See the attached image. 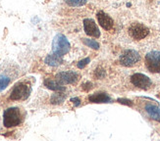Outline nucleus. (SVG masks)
I'll use <instances>...</instances> for the list:
<instances>
[{"label":"nucleus","mask_w":160,"mask_h":141,"mask_svg":"<svg viewBox=\"0 0 160 141\" xmlns=\"http://www.w3.org/2000/svg\"><path fill=\"white\" fill-rule=\"evenodd\" d=\"M61 63H62V57L55 54H50L45 58V64H47L48 66L56 67L59 66Z\"/></svg>","instance_id":"14"},{"label":"nucleus","mask_w":160,"mask_h":141,"mask_svg":"<svg viewBox=\"0 0 160 141\" xmlns=\"http://www.w3.org/2000/svg\"><path fill=\"white\" fill-rule=\"evenodd\" d=\"M24 114L18 107H11L4 111L3 124L5 128H14L23 123Z\"/></svg>","instance_id":"1"},{"label":"nucleus","mask_w":160,"mask_h":141,"mask_svg":"<svg viewBox=\"0 0 160 141\" xmlns=\"http://www.w3.org/2000/svg\"><path fill=\"white\" fill-rule=\"evenodd\" d=\"M10 83V79L8 76H0V92L5 89Z\"/></svg>","instance_id":"18"},{"label":"nucleus","mask_w":160,"mask_h":141,"mask_svg":"<svg viewBox=\"0 0 160 141\" xmlns=\"http://www.w3.org/2000/svg\"><path fill=\"white\" fill-rule=\"evenodd\" d=\"M94 76L96 79H103L105 76V70L101 68H97L94 72Z\"/></svg>","instance_id":"19"},{"label":"nucleus","mask_w":160,"mask_h":141,"mask_svg":"<svg viewBox=\"0 0 160 141\" xmlns=\"http://www.w3.org/2000/svg\"><path fill=\"white\" fill-rule=\"evenodd\" d=\"M88 2V0H65V3L71 7H81Z\"/></svg>","instance_id":"16"},{"label":"nucleus","mask_w":160,"mask_h":141,"mask_svg":"<svg viewBox=\"0 0 160 141\" xmlns=\"http://www.w3.org/2000/svg\"><path fill=\"white\" fill-rule=\"evenodd\" d=\"M56 79L60 83L72 84L79 80V75L75 72H61L56 75Z\"/></svg>","instance_id":"9"},{"label":"nucleus","mask_w":160,"mask_h":141,"mask_svg":"<svg viewBox=\"0 0 160 141\" xmlns=\"http://www.w3.org/2000/svg\"><path fill=\"white\" fill-rule=\"evenodd\" d=\"M83 27H85V32L88 35L92 37H99L100 32L98 27L96 26L95 22L92 19H85L83 20Z\"/></svg>","instance_id":"8"},{"label":"nucleus","mask_w":160,"mask_h":141,"mask_svg":"<svg viewBox=\"0 0 160 141\" xmlns=\"http://www.w3.org/2000/svg\"><path fill=\"white\" fill-rule=\"evenodd\" d=\"M88 100L92 103H108L111 101L110 97L103 92H99V93H94L92 95H90L88 97Z\"/></svg>","instance_id":"11"},{"label":"nucleus","mask_w":160,"mask_h":141,"mask_svg":"<svg viewBox=\"0 0 160 141\" xmlns=\"http://www.w3.org/2000/svg\"><path fill=\"white\" fill-rule=\"evenodd\" d=\"M145 111H147V113L151 119L160 122V109L157 106L152 105V104H147V106H145Z\"/></svg>","instance_id":"12"},{"label":"nucleus","mask_w":160,"mask_h":141,"mask_svg":"<svg viewBox=\"0 0 160 141\" xmlns=\"http://www.w3.org/2000/svg\"><path fill=\"white\" fill-rule=\"evenodd\" d=\"M32 92V86L30 83L27 81H21L18 82L15 86L13 87L11 94H10V99L14 101H22L26 100L28 97L30 96Z\"/></svg>","instance_id":"2"},{"label":"nucleus","mask_w":160,"mask_h":141,"mask_svg":"<svg viewBox=\"0 0 160 141\" xmlns=\"http://www.w3.org/2000/svg\"><path fill=\"white\" fill-rule=\"evenodd\" d=\"M97 21H98V24L101 27H103L105 31H110L114 26V22L113 20L111 19L110 16H108L107 14H105L104 12L100 11L97 13Z\"/></svg>","instance_id":"10"},{"label":"nucleus","mask_w":160,"mask_h":141,"mask_svg":"<svg viewBox=\"0 0 160 141\" xmlns=\"http://www.w3.org/2000/svg\"><path fill=\"white\" fill-rule=\"evenodd\" d=\"M82 42L83 44L87 45L88 47L89 48H92V49H95V50H97V49H99L100 45L97 41L93 40V39H89V38H83L82 39Z\"/></svg>","instance_id":"15"},{"label":"nucleus","mask_w":160,"mask_h":141,"mask_svg":"<svg viewBox=\"0 0 160 141\" xmlns=\"http://www.w3.org/2000/svg\"><path fill=\"white\" fill-rule=\"evenodd\" d=\"M118 101H119L120 103L122 104H126L128 106H132V102L130 100H126V99H118Z\"/></svg>","instance_id":"22"},{"label":"nucleus","mask_w":160,"mask_h":141,"mask_svg":"<svg viewBox=\"0 0 160 141\" xmlns=\"http://www.w3.org/2000/svg\"><path fill=\"white\" fill-rule=\"evenodd\" d=\"M70 50V43L65 35L58 33L55 35L52 42V54H55L57 56H64Z\"/></svg>","instance_id":"3"},{"label":"nucleus","mask_w":160,"mask_h":141,"mask_svg":"<svg viewBox=\"0 0 160 141\" xmlns=\"http://www.w3.org/2000/svg\"><path fill=\"white\" fill-rule=\"evenodd\" d=\"M129 33L136 40H141L148 36L149 30L142 24H133L129 27Z\"/></svg>","instance_id":"6"},{"label":"nucleus","mask_w":160,"mask_h":141,"mask_svg":"<svg viewBox=\"0 0 160 141\" xmlns=\"http://www.w3.org/2000/svg\"><path fill=\"white\" fill-rule=\"evenodd\" d=\"M44 85L54 91H64L65 87L62 85L58 80H44Z\"/></svg>","instance_id":"13"},{"label":"nucleus","mask_w":160,"mask_h":141,"mask_svg":"<svg viewBox=\"0 0 160 141\" xmlns=\"http://www.w3.org/2000/svg\"><path fill=\"white\" fill-rule=\"evenodd\" d=\"M145 66L151 73H160V52L151 51L145 55Z\"/></svg>","instance_id":"4"},{"label":"nucleus","mask_w":160,"mask_h":141,"mask_svg":"<svg viewBox=\"0 0 160 141\" xmlns=\"http://www.w3.org/2000/svg\"><path fill=\"white\" fill-rule=\"evenodd\" d=\"M71 101H72L76 106H79V105H80V99H79V98H72Z\"/></svg>","instance_id":"23"},{"label":"nucleus","mask_w":160,"mask_h":141,"mask_svg":"<svg viewBox=\"0 0 160 141\" xmlns=\"http://www.w3.org/2000/svg\"><path fill=\"white\" fill-rule=\"evenodd\" d=\"M141 56L135 50H126L120 56V63L121 65L125 67H132L136 65L140 61Z\"/></svg>","instance_id":"5"},{"label":"nucleus","mask_w":160,"mask_h":141,"mask_svg":"<svg viewBox=\"0 0 160 141\" xmlns=\"http://www.w3.org/2000/svg\"><path fill=\"white\" fill-rule=\"evenodd\" d=\"M131 81L135 86L142 89H148L151 85V80L143 74H134L131 76Z\"/></svg>","instance_id":"7"},{"label":"nucleus","mask_w":160,"mask_h":141,"mask_svg":"<svg viewBox=\"0 0 160 141\" xmlns=\"http://www.w3.org/2000/svg\"><path fill=\"white\" fill-rule=\"evenodd\" d=\"M89 63V58H86V59H83V60H82V61H80L79 63H78V68L79 69H82L83 67H86L88 64Z\"/></svg>","instance_id":"20"},{"label":"nucleus","mask_w":160,"mask_h":141,"mask_svg":"<svg viewBox=\"0 0 160 141\" xmlns=\"http://www.w3.org/2000/svg\"><path fill=\"white\" fill-rule=\"evenodd\" d=\"M82 89L85 90V91H88L89 89H92V82H89V81H88V82H85V83H82Z\"/></svg>","instance_id":"21"},{"label":"nucleus","mask_w":160,"mask_h":141,"mask_svg":"<svg viewBox=\"0 0 160 141\" xmlns=\"http://www.w3.org/2000/svg\"><path fill=\"white\" fill-rule=\"evenodd\" d=\"M65 98H66V96L63 93H61V92L56 93V94H54L52 96L51 103H53V104H60V103H62L65 100Z\"/></svg>","instance_id":"17"}]
</instances>
